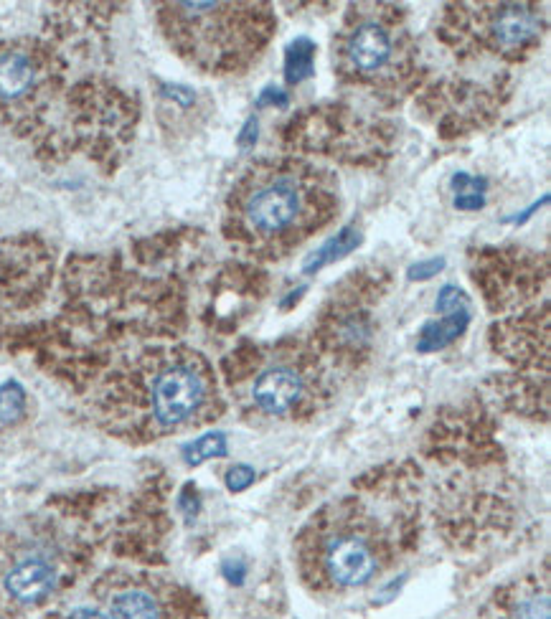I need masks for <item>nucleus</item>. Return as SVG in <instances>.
<instances>
[{"mask_svg":"<svg viewBox=\"0 0 551 619\" xmlns=\"http://www.w3.org/2000/svg\"><path fill=\"white\" fill-rule=\"evenodd\" d=\"M318 186L295 168L257 170L234 196V224L259 247L295 244L315 226Z\"/></svg>","mask_w":551,"mask_h":619,"instance_id":"obj_1","label":"nucleus"},{"mask_svg":"<svg viewBox=\"0 0 551 619\" xmlns=\"http://www.w3.org/2000/svg\"><path fill=\"white\" fill-rule=\"evenodd\" d=\"M206 399L204 378L191 366H173L163 376H158L153 386V411L160 424L186 422L201 409Z\"/></svg>","mask_w":551,"mask_h":619,"instance_id":"obj_2","label":"nucleus"},{"mask_svg":"<svg viewBox=\"0 0 551 619\" xmlns=\"http://www.w3.org/2000/svg\"><path fill=\"white\" fill-rule=\"evenodd\" d=\"M326 569L341 587H361L374 576L376 556L359 536H338L326 548Z\"/></svg>","mask_w":551,"mask_h":619,"instance_id":"obj_3","label":"nucleus"},{"mask_svg":"<svg viewBox=\"0 0 551 619\" xmlns=\"http://www.w3.org/2000/svg\"><path fill=\"white\" fill-rule=\"evenodd\" d=\"M394 56V39L389 28L379 21H361L348 33L346 59L353 72L379 74Z\"/></svg>","mask_w":551,"mask_h":619,"instance_id":"obj_4","label":"nucleus"},{"mask_svg":"<svg viewBox=\"0 0 551 619\" xmlns=\"http://www.w3.org/2000/svg\"><path fill=\"white\" fill-rule=\"evenodd\" d=\"M539 28V13L531 6H516V3L493 8L491 18H488V33H491L493 44L503 46V49L526 46L539 33Z\"/></svg>","mask_w":551,"mask_h":619,"instance_id":"obj_5","label":"nucleus"},{"mask_svg":"<svg viewBox=\"0 0 551 619\" xmlns=\"http://www.w3.org/2000/svg\"><path fill=\"white\" fill-rule=\"evenodd\" d=\"M303 394V381H300L298 373L287 366H275L267 368L262 376L254 381V404L259 406L267 414H285L295 406V401Z\"/></svg>","mask_w":551,"mask_h":619,"instance_id":"obj_6","label":"nucleus"},{"mask_svg":"<svg viewBox=\"0 0 551 619\" xmlns=\"http://www.w3.org/2000/svg\"><path fill=\"white\" fill-rule=\"evenodd\" d=\"M56 587V571L41 559H28L13 566L6 576V592L23 604H34L49 597Z\"/></svg>","mask_w":551,"mask_h":619,"instance_id":"obj_7","label":"nucleus"},{"mask_svg":"<svg viewBox=\"0 0 551 619\" xmlns=\"http://www.w3.org/2000/svg\"><path fill=\"white\" fill-rule=\"evenodd\" d=\"M34 79V61L26 51H0V99L23 97Z\"/></svg>","mask_w":551,"mask_h":619,"instance_id":"obj_8","label":"nucleus"},{"mask_svg":"<svg viewBox=\"0 0 551 619\" xmlns=\"http://www.w3.org/2000/svg\"><path fill=\"white\" fill-rule=\"evenodd\" d=\"M468 323H470L468 307H458V310L447 313L445 318L435 320V323H427L425 330H422V335H419L417 351L435 353V351H440V348L450 346L452 340L460 338V335L465 333Z\"/></svg>","mask_w":551,"mask_h":619,"instance_id":"obj_9","label":"nucleus"},{"mask_svg":"<svg viewBox=\"0 0 551 619\" xmlns=\"http://www.w3.org/2000/svg\"><path fill=\"white\" fill-rule=\"evenodd\" d=\"M361 244V231L356 229V226H346V229L338 231L336 236H331L323 247L318 249L315 254H310L308 259H305L303 264V272L305 274H313L320 272L323 267H328V264L338 262V259H343L346 254H351L353 249Z\"/></svg>","mask_w":551,"mask_h":619,"instance_id":"obj_10","label":"nucleus"},{"mask_svg":"<svg viewBox=\"0 0 551 619\" xmlns=\"http://www.w3.org/2000/svg\"><path fill=\"white\" fill-rule=\"evenodd\" d=\"M315 74V44L308 36H298L285 49L287 84H300Z\"/></svg>","mask_w":551,"mask_h":619,"instance_id":"obj_11","label":"nucleus"},{"mask_svg":"<svg viewBox=\"0 0 551 619\" xmlns=\"http://www.w3.org/2000/svg\"><path fill=\"white\" fill-rule=\"evenodd\" d=\"M110 619H160V612L150 594L125 592L112 599Z\"/></svg>","mask_w":551,"mask_h":619,"instance_id":"obj_12","label":"nucleus"},{"mask_svg":"<svg viewBox=\"0 0 551 619\" xmlns=\"http://www.w3.org/2000/svg\"><path fill=\"white\" fill-rule=\"evenodd\" d=\"M226 437L221 432H211L199 437L196 442L186 444L183 447V457H186L188 465H201L204 460H211V457H226Z\"/></svg>","mask_w":551,"mask_h":619,"instance_id":"obj_13","label":"nucleus"},{"mask_svg":"<svg viewBox=\"0 0 551 619\" xmlns=\"http://www.w3.org/2000/svg\"><path fill=\"white\" fill-rule=\"evenodd\" d=\"M23 406H26V394L16 381H6L0 386V422H16L23 414Z\"/></svg>","mask_w":551,"mask_h":619,"instance_id":"obj_14","label":"nucleus"},{"mask_svg":"<svg viewBox=\"0 0 551 619\" xmlns=\"http://www.w3.org/2000/svg\"><path fill=\"white\" fill-rule=\"evenodd\" d=\"M452 188H455V196H485V178L480 176H468V173H455L452 176Z\"/></svg>","mask_w":551,"mask_h":619,"instance_id":"obj_15","label":"nucleus"},{"mask_svg":"<svg viewBox=\"0 0 551 619\" xmlns=\"http://www.w3.org/2000/svg\"><path fill=\"white\" fill-rule=\"evenodd\" d=\"M254 483V470L249 465H234L232 470L226 472V488L232 493H242L249 485Z\"/></svg>","mask_w":551,"mask_h":619,"instance_id":"obj_16","label":"nucleus"},{"mask_svg":"<svg viewBox=\"0 0 551 619\" xmlns=\"http://www.w3.org/2000/svg\"><path fill=\"white\" fill-rule=\"evenodd\" d=\"M435 307L437 313H452V310H458V307H465L463 292H460L455 285H445L440 290V295H437Z\"/></svg>","mask_w":551,"mask_h":619,"instance_id":"obj_17","label":"nucleus"},{"mask_svg":"<svg viewBox=\"0 0 551 619\" xmlns=\"http://www.w3.org/2000/svg\"><path fill=\"white\" fill-rule=\"evenodd\" d=\"M518 619H549V599L531 597L518 607Z\"/></svg>","mask_w":551,"mask_h":619,"instance_id":"obj_18","label":"nucleus"},{"mask_svg":"<svg viewBox=\"0 0 551 619\" xmlns=\"http://www.w3.org/2000/svg\"><path fill=\"white\" fill-rule=\"evenodd\" d=\"M445 269V259H427V262H417L409 267V280H432L437 272Z\"/></svg>","mask_w":551,"mask_h":619,"instance_id":"obj_19","label":"nucleus"},{"mask_svg":"<svg viewBox=\"0 0 551 619\" xmlns=\"http://www.w3.org/2000/svg\"><path fill=\"white\" fill-rule=\"evenodd\" d=\"M287 105H290V97H287V92H282V89L277 87L262 89L257 97V107H280V110H285Z\"/></svg>","mask_w":551,"mask_h":619,"instance_id":"obj_20","label":"nucleus"},{"mask_svg":"<svg viewBox=\"0 0 551 619\" xmlns=\"http://www.w3.org/2000/svg\"><path fill=\"white\" fill-rule=\"evenodd\" d=\"M257 137H259V122L257 117H249V120L244 122L242 132L237 135V145L242 150H252L254 145H257Z\"/></svg>","mask_w":551,"mask_h":619,"instance_id":"obj_21","label":"nucleus"},{"mask_svg":"<svg viewBox=\"0 0 551 619\" xmlns=\"http://www.w3.org/2000/svg\"><path fill=\"white\" fill-rule=\"evenodd\" d=\"M221 571H224V576L232 581V584H242L244 576H247V564H244L242 559H226Z\"/></svg>","mask_w":551,"mask_h":619,"instance_id":"obj_22","label":"nucleus"},{"mask_svg":"<svg viewBox=\"0 0 551 619\" xmlns=\"http://www.w3.org/2000/svg\"><path fill=\"white\" fill-rule=\"evenodd\" d=\"M485 206V196H455L458 211H478Z\"/></svg>","mask_w":551,"mask_h":619,"instance_id":"obj_23","label":"nucleus"},{"mask_svg":"<svg viewBox=\"0 0 551 619\" xmlns=\"http://www.w3.org/2000/svg\"><path fill=\"white\" fill-rule=\"evenodd\" d=\"M181 508H183V513H186V518H193V515L199 513V498H196V493L191 495V488H188L186 493H183Z\"/></svg>","mask_w":551,"mask_h":619,"instance_id":"obj_24","label":"nucleus"},{"mask_svg":"<svg viewBox=\"0 0 551 619\" xmlns=\"http://www.w3.org/2000/svg\"><path fill=\"white\" fill-rule=\"evenodd\" d=\"M546 201H549V196H544V198H541V201H536L534 206H531V209H526L521 216H508L506 221H508V224H524V221L531 219V216H534V211H539V206H544Z\"/></svg>","mask_w":551,"mask_h":619,"instance_id":"obj_25","label":"nucleus"},{"mask_svg":"<svg viewBox=\"0 0 551 619\" xmlns=\"http://www.w3.org/2000/svg\"><path fill=\"white\" fill-rule=\"evenodd\" d=\"M69 619H110V617H105V614L102 612H97V609H77V612H72V617Z\"/></svg>","mask_w":551,"mask_h":619,"instance_id":"obj_26","label":"nucleus"},{"mask_svg":"<svg viewBox=\"0 0 551 619\" xmlns=\"http://www.w3.org/2000/svg\"><path fill=\"white\" fill-rule=\"evenodd\" d=\"M303 292H305V287H298V290H295V292H290V297H287V300H282V307H290V305H293V302H298Z\"/></svg>","mask_w":551,"mask_h":619,"instance_id":"obj_27","label":"nucleus"}]
</instances>
